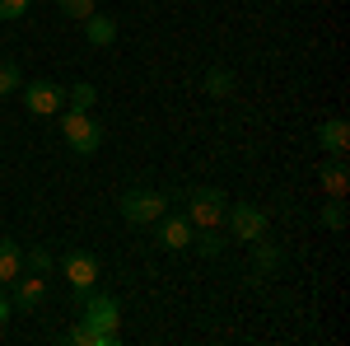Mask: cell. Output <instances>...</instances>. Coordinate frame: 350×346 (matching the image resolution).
<instances>
[{"label":"cell","instance_id":"cell-7","mask_svg":"<svg viewBox=\"0 0 350 346\" xmlns=\"http://www.w3.org/2000/svg\"><path fill=\"white\" fill-rule=\"evenodd\" d=\"M61 271H66V281H70V291L84 295L98 286V258L89 253V248H75V253H66L61 258Z\"/></svg>","mask_w":350,"mask_h":346},{"label":"cell","instance_id":"cell-24","mask_svg":"<svg viewBox=\"0 0 350 346\" xmlns=\"http://www.w3.org/2000/svg\"><path fill=\"white\" fill-rule=\"evenodd\" d=\"M10 314H14V304H10V295H5V286H0V328L10 323Z\"/></svg>","mask_w":350,"mask_h":346},{"label":"cell","instance_id":"cell-12","mask_svg":"<svg viewBox=\"0 0 350 346\" xmlns=\"http://www.w3.org/2000/svg\"><path fill=\"white\" fill-rule=\"evenodd\" d=\"M19 271H24V248L14 239H0V286H10Z\"/></svg>","mask_w":350,"mask_h":346},{"label":"cell","instance_id":"cell-5","mask_svg":"<svg viewBox=\"0 0 350 346\" xmlns=\"http://www.w3.org/2000/svg\"><path fill=\"white\" fill-rule=\"evenodd\" d=\"M224 211H229V206H224V192H219V187H196V192L187 197V220L196 225V230L219 225Z\"/></svg>","mask_w":350,"mask_h":346},{"label":"cell","instance_id":"cell-6","mask_svg":"<svg viewBox=\"0 0 350 346\" xmlns=\"http://www.w3.org/2000/svg\"><path fill=\"white\" fill-rule=\"evenodd\" d=\"M19 94H24V108L33 117H52V112L66 108V89L52 80H28V84H19Z\"/></svg>","mask_w":350,"mask_h":346},{"label":"cell","instance_id":"cell-16","mask_svg":"<svg viewBox=\"0 0 350 346\" xmlns=\"http://www.w3.org/2000/svg\"><path fill=\"white\" fill-rule=\"evenodd\" d=\"M318 178H323V192H327V197H346L350 173H346V164H341V160H336V164H323V173H318Z\"/></svg>","mask_w":350,"mask_h":346},{"label":"cell","instance_id":"cell-15","mask_svg":"<svg viewBox=\"0 0 350 346\" xmlns=\"http://www.w3.org/2000/svg\"><path fill=\"white\" fill-rule=\"evenodd\" d=\"M66 342H75V346H117V342H122V332H94L89 323H80V328H70Z\"/></svg>","mask_w":350,"mask_h":346},{"label":"cell","instance_id":"cell-9","mask_svg":"<svg viewBox=\"0 0 350 346\" xmlns=\"http://www.w3.org/2000/svg\"><path fill=\"white\" fill-rule=\"evenodd\" d=\"M191 234H196V225H191L187 215H159V243L168 248V253H183V248H191Z\"/></svg>","mask_w":350,"mask_h":346},{"label":"cell","instance_id":"cell-18","mask_svg":"<svg viewBox=\"0 0 350 346\" xmlns=\"http://www.w3.org/2000/svg\"><path fill=\"white\" fill-rule=\"evenodd\" d=\"M19 84H24V71H19L14 61H0V99L19 94Z\"/></svg>","mask_w":350,"mask_h":346},{"label":"cell","instance_id":"cell-22","mask_svg":"<svg viewBox=\"0 0 350 346\" xmlns=\"http://www.w3.org/2000/svg\"><path fill=\"white\" fill-rule=\"evenodd\" d=\"M94 10H98L94 0H61V14H66V19H80V24L94 14Z\"/></svg>","mask_w":350,"mask_h":346},{"label":"cell","instance_id":"cell-23","mask_svg":"<svg viewBox=\"0 0 350 346\" xmlns=\"http://www.w3.org/2000/svg\"><path fill=\"white\" fill-rule=\"evenodd\" d=\"M28 0H0V19H24Z\"/></svg>","mask_w":350,"mask_h":346},{"label":"cell","instance_id":"cell-13","mask_svg":"<svg viewBox=\"0 0 350 346\" xmlns=\"http://www.w3.org/2000/svg\"><path fill=\"white\" fill-rule=\"evenodd\" d=\"M191 248H196L201 258H219V253L229 248V234H219V225H211V230H196V234H191Z\"/></svg>","mask_w":350,"mask_h":346},{"label":"cell","instance_id":"cell-1","mask_svg":"<svg viewBox=\"0 0 350 346\" xmlns=\"http://www.w3.org/2000/svg\"><path fill=\"white\" fill-rule=\"evenodd\" d=\"M61 136L75 155H98L103 145V127L94 122V112H75V108H61Z\"/></svg>","mask_w":350,"mask_h":346},{"label":"cell","instance_id":"cell-11","mask_svg":"<svg viewBox=\"0 0 350 346\" xmlns=\"http://www.w3.org/2000/svg\"><path fill=\"white\" fill-rule=\"evenodd\" d=\"M84 42H89V47H112V42H117V19L103 14V10H94V14L84 19Z\"/></svg>","mask_w":350,"mask_h":346},{"label":"cell","instance_id":"cell-19","mask_svg":"<svg viewBox=\"0 0 350 346\" xmlns=\"http://www.w3.org/2000/svg\"><path fill=\"white\" fill-rule=\"evenodd\" d=\"M229 89H234V75H229L224 66H211V71H206V94H215V99H224Z\"/></svg>","mask_w":350,"mask_h":346},{"label":"cell","instance_id":"cell-8","mask_svg":"<svg viewBox=\"0 0 350 346\" xmlns=\"http://www.w3.org/2000/svg\"><path fill=\"white\" fill-rule=\"evenodd\" d=\"M42 299H47V276H33V271L24 276V271H19V276L10 281V304H14L19 314H33Z\"/></svg>","mask_w":350,"mask_h":346},{"label":"cell","instance_id":"cell-17","mask_svg":"<svg viewBox=\"0 0 350 346\" xmlns=\"http://www.w3.org/2000/svg\"><path fill=\"white\" fill-rule=\"evenodd\" d=\"M323 225L332 230V234H341V230H346V197H327V206H323Z\"/></svg>","mask_w":350,"mask_h":346},{"label":"cell","instance_id":"cell-21","mask_svg":"<svg viewBox=\"0 0 350 346\" xmlns=\"http://www.w3.org/2000/svg\"><path fill=\"white\" fill-rule=\"evenodd\" d=\"M247 248H257V276H267V271H275V262H280V253H275V248H271L267 239L247 243Z\"/></svg>","mask_w":350,"mask_h":346},{"label":"cell","instance_id":"cell-2","mask_svg":"<svg viewBox=\"0 0 350 346\" xmlns=\"http://www.w3.org/2000/svg\"><path fill=\"white\" fill-rule=\"evenodd\" d=\"M117 211H122V220H126V225H154V220L168 211V192H154V187H131V192H122Z\"/></svg>","mask_w":350,"mask_h":346},{"label":"cell","instance_id":"cell-4","mask_svg":"<svg viewBox=\"0 0 350 346\" xmlns=\"http://www.w3.org/2000/svg\"><path fill=\"white\" fill-rule=\"evenodd\" d=\"M224 220H229V239H234V243L267 239V211L252 206V201H234V206L224 211Z\"/></svg>","mask_w":350,"mask_h":346},{"label":"cell","instance_id":"cell-3","mask_svg":"<svg viewBox=\"0 0 350 346\" xmlns=\"http://www.w3.org/2000/svg\"><path fill=\"white\" fill-rule=\"evenodd\" d=\"M80 323H89L94 332H122V304L103 291H84L80 295Z\"/></svg>","mask_w":350,"mask_h":346},{"label":"cell","instance_id":"cell-14","mask_svg":"<svg viewBox=\"0 0 350 346\" xmlns=\"http://www.w3.org/2000/svg\"><path fill=\"white\" fill-rule=\"evenodd\" d=\"M94 103H98V84L80 80V84L66 89V108H75V112H94Z\"/></svg>","mask_w":350,"mask_h":346},{"label":"cell","instance_id":"cell-10","mask_svg":"<svg viewBox=\"0 0 350 346\" xmlns=\"http://www.w3.org/2000/svg\"><path fill=\"white\" fill-rule=\"evenodd\" d=\"M318 145H323L327 155L346 160V145H350V127H346V117H327L323 127H318Z\"/></svg>","mask_w":350,"mask_h":346},{"label":"cell","instance_id":"cell-20","mask_svg":"<svg viewBox=\"0 0 350 346\" xmlns=\"http://www.w3.org/2000/svg\"><path fill=\"white\" fill-rule=\"evenodd\" d=\"M24 267L33 271V276H47L56 262H52V253H47V248H28V253H24Z\"/></svg>","mask_w":350,"mask_h":346}]
</instances>
